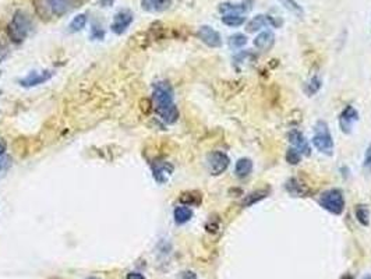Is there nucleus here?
I'll use <instances>...</instances> for the list:
<instances>
[{
	"instance_id": "obj_1",
	"label": "nucleus",
	"mask_w": 371,
	"mask_h": 279,
	"mask_svg": "<svg viewBox=\"0 0 371 279\" xmlns=\"http://www.w3.org/2000/svg\"><path fill=\"white\" fill-rule=\"evenodd\" d=\"M31 20L23 10H17L11 17V21L7 26V35L10 38L11 42L14 44H21L24 42L31 31Z\"/></svg>"
},
{
	"instance_id": "obj_2",
	"label": "nucleus",
	"mask_w": 371,
	"mask_h": 279,
	"mask_svg": "<svg viewBox=\"0 0 371 279\" xmlns=\"http://www.w3.org/2000/svg\"><path fill=\"white\" fill-rule=\"evenodd\" d=\"M313 145L321 154H325V155H332L334 154V138H332L328 124L325 122H322V120L315 123Z\"/></svg>"
},
{
	"instance_id": "obj_3",
	"label": "nucleus",
	"mask_w": 371,
	"mask_h": 279,
	"mask_svg": "<svg viewBox=\"0 0 371 279\" xmlns=\"http://www.w3.org/2000/svg\"><path fill=\"white\" fill-rule=\"evenodd\" d=\"M320 205L334 215H342L345 211V197L339 188H330L320 196Z\"/></svg>"
},
{
	"instance_id": "obj_4",
	"label": "nucleus",
	"mask_w": 371,
	"mask_h": 279,
	"mask_svg": "<svg viewBox=\"0 0 371 279\" xmlns=\"http://www.w3.org/2000/svg\"><path fill=\"white\" fill-rule=\"evenodd\" d=\"M152 101H154V108L155 112L165 111L168 108L173 106L174 102H173V90L170 84L165 81H159L154 85L152 91Z\"/></svg>"
},
{
	"instance_id": "obj_5",
	"label": "nucleus",
	"mask_w": 371,
	"mask_h": 279,
	"mask_svg": "<svg viewBox=\"0 0 371 279\" xmlns=\"http://www.w3.org/2000/svg\"><path fill=\"white\" fill-rule=\"evenodd\" d=\"M197 38L200 41L203 42L204 45H207L208 48H221L224 41H222V36L219 34L218 31L214 30L211 26H201L197 31Z\"/></svg>"
},
{
	"instance_id": "obj_6",
	"label": "nucleus",
	"mask_w": 371,
	"mask_h": 279,
	"mask_svg": "<svg viewBox=\"0 0 371 279\" xmlns=\"http://www.w3.org/2000/svg\"><path fill=\"white\" fill-rule=\"evenodd\" d=\"M207 162H208L209 170L214 176H219L228 169L229 162L230 159L225 153H221V151H212V153L208 154L207 157Z\"/></svg>"
},
{
	"instance_id": "obj_7",
	"label": "nucleus",
	"mask_w": 371,
	"mask_h": 279,
	"mask_svg": "<svg viewBox=\"0 0 371 279\" xmlns=\"http://www.w3.org/2000/svg\"><path fill=\"white\" fill-rule=\"evenodd\" d=\"M133 20H134V15L130 10H120L119 13L115 14L112 21V26H111V30L112 32H115L116 35H122L124 34L127 28L132 26Z\"/></svg>"
},
{
	"instance_id": "obj_8",
	"label": "nucleus",
	"mask_w": 371,
	"mask_h": 279,
	"mask_svg": "<svg viewBox=\"0 0 371 279\" xmlns=\"http://www.w3.org/2000/svg\"><path fill=\"white\" fill-rule=\"evenodd\" d=\"M55 76V71L53 70H42V71H32L28 76L24 78H21L20 85L24 88H31V87L41 85L43 82L49 81L52 77Z\"/></svg>"
},
{
	"instance_id": "obj_9",
	"label": "nucleus",
	"mask_w": 371,
	"mask_h": 279,
	"mask_svg": "<svg viewBox=\"0 0 371 279\" xmlns=\"http://www.w3.org/2000/svg\"><path fill=\"white\" fill-rule=\"evenodd\" d=\"M359 112L353 106H346L339 115V127L345 134H349L352 132L353 126L359 122Z\"/></svg>"
},
{
	"instance_id": "obj_10",
	"label": "nucleus",
	"mask_w": 371,
	"mask_h": 279,
	"mask_svg": "<svg viewBox=\"0 0 371 279\" xmlns=\"http://www.w3.org/2000/svg\"><path fill=\"white\" fill-rule=\"evenodd\" d=\"M288 140H289L290 145L297 149L301 155H305V157H310L311 155V147L309 141L305 140V137L303 136V133H300L299 130H292L288 134Z\"/></svg>"
},
{
	"instance_id": "obj_11",
	"label": "nucleus",
	"mask_w": 371,
	"mask_h": 279,
	"mask_svg": "<svg viewBox=\"0 0 371 279\" xmlns=\"http://www.w3.org/2000/svg\"><path fill=\"white\" fill-rule=\"evenodd\" d=\"M253 0H243L242 3H230V2H226V3H221L218 7V10L222 13V14H230V13H236V14H243V13H247V11L251 10L253 7Z\"/></svg>"
},
{
	"instance_id": "obj_12",
	"label": "nucleus",
	"mask_w": 371,
	"mask_h": 279,
	"mask_svg": "<svg viewBox=\"0 0 371 279\" xmlns=\"http://www.w3.org/2000/svg\"><path fill=\"white\" fill-rule=\"evenodd\" d=\"M46 2L52 13L59 17L69 13L77 5V0H46Z\"/></svg>"
},
{
	"instance_id": "obj_13",
	"label": "nucleus",
	"mask_w": 371,
	"mask_h": 279,
	"mask_svg": "<svg viewBox=\"0 0 371 279\" xmlns=\"http://www.w3.org/2000/svg\"><path fill=\"white\" fill-rule=\"evenodd\" d=\"M275 35L271 31H263L258 35L255 36L254 46L261 52H268L274 46Z\"/></svg>"
},
{
	"instance_id": "obj_14",
	"label": "nucleus",
	"mask_w": 371,
	"mask_h": 279,
	"mask_svg": "<svg viewBox=\"0 0 371 279\" xmlns=\"http://www.w3.org/2000/svg\"><path fill=\"white\" fill-rule=\"evenodd\" d=\"M173 175V165L168 162H161L158 163L157 166L154 167V179L157 180L158 183H166L169 180V178Z\"/></svg>"
},
{
	"instance_id": "obj_15",
	"label": "nucleus",
	"mask_w": 371,
	"mask_h": 279,
	"mask_svg": "<svg viewBox=\"0 0 371 279\" xmlns=\"http://www.w3.org/2000/svg\"><path fill=\"white\" fill-rule=\"evenodd\" d=\"M169 6H170V0H141L143 10L148 11V13L166 10Z\"/></svg>"
},
{
	"instance_id": "obj_16",
	"label": "nucleus",
	"mask_w": 371,
	"mask_h": 279,
	"mask_svg": "<svg viewBox=\"0 0 371 279\" xmlns=\"http://www.w3.org/2000/svg\"><path fill=\"white\" fill-rule=\"evenodd\" d=\"M173 218H174V222L178 223V225H183V223L188 222L190 219L193 218V211L187 205H179L173 211Z\"/></svg>"
},
{
	"instance_id": "obj_17",
	"label": "nucleus",
	"mask_w": 371,
	"mask_h": 279,
	"mask_svg": "<svg viewBox=\"0 0 371 279\" xmlns=\"http://www.w3.org/2000/svg\"><path fill=\"white\" fill-rule=\"evenodd\" d=\"M251 170H253V162H251V159H249V158H240L239 161L236 162L234 173H236L237 178H247L250 173H251Z\"/></svg>"
},
{
	"instance_id": "obj_18",
	"label": "nucleus",
	"mask_w": 371,
	"mask_h": 279,
	"mask_svg": "<svg viewBox=\"0 0 371 279\" xmlns=\"http://www.w3.org/2000/svg\"><path fill=\"white\" fill-rule=\"evenodd\" d=\"M267 24H268V21H267V14H257L247 23L246 31H247L249 34H253V32H257V31H259L261 28H264Z\"/></svg>"
},
{
	"instance_id": "obj_19",
	"label": "nucleus",
	"mask_w": 371,
	"mask_h": 279,
	"mask_svg": "<svg viewBox=\"0 0 371 279\" xmlns=\"http://www.w3.org/2000/svg\"><path fill=\"white\" fill-rule=\"evenodd\" d=\"M222 23L225 26L232 27V28H237V27L243 26L246 23V17L243 14H236V13H230V14L222 15Z\"/></svg>"
},
{
	"instance_id": "obj_20",
	"label": "nucleus",
	"mask_w": 371,
	"mask_h": 279,
	"mask_svg": "<svg viewBox=\"0 0 371 279\" xmlns=\"http://www.w3.org/2000/svg\"><path fill=\"white\" fill-rule=\"evenodd\" d=\"M179 201L183 204V205H187V207L200 205L201 204V194L199 191H186V193L180 194Z\"/></svg>"
},
{
	"instance_id": "obj_21",
	"label": "nucleus",
	"mask_w": 371,
	"mask_h": 279,
	"mask_svg": "<svg viewBox=\"0 0 371 279\" xmlns=\"http://www.w3.org/2000/svg\"><path fill=\"white\" fill-rule=\"evenodd\" d=\"M228 45L230 49H234V51H237V49H242L243 46L247 45V36L244 35V34H233V35L229 36L228 39Z\"/></svg>"
},
{
	"instance_id": "obj_22",
	"label": "nucleus",
	"mask_w": 371,
	"mask_h": 279,
	"mask_svg": "<svg viewBox=\"0 0 371 279\" xmlns=\"http://www.w3.org/2000/svg\"><path fill=\"white\" fill-rule=\"evenodd\" d=\"M280 5L285 7L286 10H289L290 13H293L295 15H297L299 18H301L304 15V10L303 7L300 6V3L297 0H279Z\"/></svg>"
},
{
	"instance_id": "obj_23",
	"label": "nucleus",
	"mask_w": 371,
	"mask_h": 279,
	"mask_svg": "<svg viewBox=\"0 0 371 279\" xmlns=\"http://www.w3.org/2000/svg\"><path fill=\"white\" fill-rule=\"evenodd\" d=\"M86 14L81 13V14H77L72 21H70V24H69V31L70 32H78V31H81L85 28L86 26Z\"/></svg>"
},
{
	"instance_id": "obj_24",
	"label": "nucleus",
	"mask_w": 371,
	"mask_h": 279,
	"mask_svg": "<svg viewBox=\"0 0 371 279\" xmlns=\"http://www.w3.org/2000/svg\"><path fill=\"white\" fill-rule=\"evenodd\" d=\"M356 218L363 226L370 225V209L364 204H359L356 207Z\"/></svg>"
},
{
	"instance_id": "obj_25",
	"label": "nucleus",
	"mask_w": 371,
	"mask_h": 279,
	"mask_svg": "<svg viewBox=\"0 0 371 279\" xmlns=\"http://www.w3.org/2000/svg\"><path fill=\"white\" fill-rule=\"evenodd\" d=\"M268 196V190H261V191H254V193L249 194L247 197L243 200V207H250V205H253V204L258 203L261 201L263 198H265Z\"/></svg>"
},
{
	"instance_id": "obj_26",
	"label": "nucleus",
	"mask_w": 371,
	"mask_h": 279,
	"mask_svg": "<svg viewBox=\"0 0 371 279\" xmlns=\"http://www.w3.org/2000/svg\"><path fill=\"white\" fill-rule=\"evenodd\" d=\"M286 190L289 191L292 196H303L305 193L304 187L301 186V183H299L296 179H290L289 182L286 183Z\"/></svg>"
},
{
	"instance_id": "obj_27",
	"label": "nucleus",
	"mask_w": 371,
	"mask_h": 279,
	"mask_svg": "<svg viewBox=\"0 0 371 279\" xmlns=\"http://www.w3.org/2000/svg\"><path fill=\"white\" fill-rule=\"evenodd\" d=\"M285 159L289 165H299L300 161H301V154H300L297 149H295L293 147H290L289 149L286 151Z\"/></svg>"
},
{
	"instance_id": "obj_28",
	"label": "nucleus",
	"mask_w": 371,
	"mask_h": 279,
	"mask_svg": "<svg viewBox=\"0 0 371 279\" xmlns=\"http://www.w3.org/2000/svg\"><path fill=\"white\" fill-rule=\"evenodd\" d=\"M321 85H322V81H321L318 77H313L310 81L305 84V92L309 95H314L317 92L320 91Z\"/></svg>"
},
{
	"instance_id": "obj_29",
	"label": "nucleus",
	"mask_w": 371,
	"mask_h": 279,
	"mask_svg": "<svg viewBox=\"0 0 371 279\" xmlns=\"http://www.w3.org/2000/svg\"><path fill=\"white\" fill-rule=\"evenodd\" d=\"M91 38L94 39H103L105 38V31L102 30L101 27H92V32H91Z\"/></svg>"
},
{
	"instance_id": "obj_30",
	"label": "nucleus",
	"mask_w": 371,
	"mask_h": 279,
	"mask_svg": "<svg viewBox=\"0 0 371 279\" xmlns=\"http://www.w3.org/2000/svg\"><path fill=\"white\" fill-rule=\"evenodd\" d=\"M9 53H10V51H9V46H7V44L3 41H0V63L5 60L6 57L9 56Z\"/></svg>"
},
{
	"instance_id": "obj_31",
	"label": "nucleus",
	"mask_w": 371,
	"mask_h": 279,
	"mask_svg": "<svg viewBox=\"0 0 371 279\" xmlns=\"http://www.w3.org/2000/svg\"><path fill=\"white\" fill-rule=\"evenodd\" d=\"M364 169L368 173H371V144L367 148L366 155H364Z\"/></svg>"
},
{
	"instance_id": "obj_32",
	"label": "nucleus",
	"mask_w": 371,
	"mask_h": 279,
	"mask_svg": "<svg viewBox=\"0 0 371 279\" xmlns=\"http://www.w3.org/2000/svg\"><path fill=\"white\" fill-rule=\"evenodd\" d=\"M10 165V158L7 157H0V172L6 170Z\"/></svg>"
},
{
	"instance_id": "obj_33",
	"label": "nucleus",
	"mask_w": 371,
	"mask_h": 279,
	"mask_svg": "<svg viewBox=\"0 0 371 279\" xmlns=\"http://www.w3.org/2000/svg\"><path fill=\"white\" fill-rule=\"evenodd\" d=\"M126 279H145V278H144V275H141L140 272H130V274H127Z\"/></svg>"
},
{
	"instance_id": "obj_34",
	"label": "nucleus",
	"mask_w": 371,
	"mask_h": 279,
	"mask_svg": "<svg viewBox=\"0 0 371 279\" xmlns=\"http://www.w3.org/2000/svg\"><path fill=\"white\" fill-rule=\"evenodd\" d=\"M115 3V0H99V6L101 7H111Z\"/></svg>"
},
{
	"instance_id": "obj_35",
	"label": "nucleus",
	"mask_w": 371,
	"mask_h": 279,
	"mask_svg": "<svg viewBox=\"0 0 371 279\" xmlns=\"http://www.w3.org/2000/svg\"><path fill=\"white\" fill-rule=\"evenodd\" d=\"M6 148H7V144L3 138H0V157H3V154L6 153Z\"/></svg>"
},
{
	"instance_id": "obj_36",
	"label": "nucleus",
	"mask_w": 371,
	"mask_h": 279,
	"mask_svg": "<svg viewBox=\"0 0 371 279\" xmlns=\"http://www.w3.org/2000/svg\"><path fill=\"white\" fill-rule=\"evenodd\" d=\"M183 279H197V276L194 272H184Z\"/></svg>"
},
{
	"instance_id": "obj_37",
	"label": "nucleus",
	"mask_w": 371,
	"mask_h": 279,
	"mask_svg": "<svg viewBox=\"0 0 371 279\" xmlns=\"http://www.w3.org/2000/svg\"><path fill=\"white\" fill-rule=\"evenodd\" d=\"M361 279H371V275H366V276H363Z\"/></svg>"
},
{
	"instance_id": "obj_38",
	"label": "nucleus",
	"mask_w": 371,
	"mask_h": 279,
	"mask_svg": "<svg viewBox=\"0 0 371 279\" xmlns=\"http://www.w3.org/2000/svg\"><path fill=\"white\" fill-rule=\"evenodd\" d=\"M343 279H353L352 276H349V275H346V276H343Z\"/></svg>"
},
{
	"instance_id": "obj_39",
	"label": "nucleus",
	"mask_w": 371,
	"mask_h": 279,
	"mask_svg": "<svg viewBox=\"0 0 371 279\" xmlns=\"http://www.w3.org/2000/svg\"><path fill=\"white\" fill-rule=\"evenodd\" d=\"M90 279H97V278H90Z\"/></svg>"
}]
</instances>
